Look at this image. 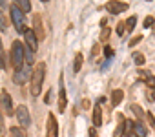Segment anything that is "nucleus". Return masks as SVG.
<instances>
[{"instance_id":"1","label":"nucleus","mask_w":155,"mask_h":137,"mask_svg":"<svg viewBox=\"0 0 155 137\" xmlns=\"http://www.w3.org/2000/svg\"><path fill=\"white\" fill-rule=\"evenodd\" d=\"M44 75H46V64L40 62L37 66V70L33 72V77H31V86H29V92L31 95H38L40 93V88H42V82H44Z\"/></svg>"},{"instance_id":"11","label":"nucleus","mask_w":155,"mask_h":137,"mask_svg":"<svg viewBox=\"0 0 155 137\" xmlns=\"http://www.w3.org/2000/svg\"><path fill=\"white\" fill-rule=\"evenodd\" d=\"M106 9L110 13H113V15H119V13H122V11L128 9V4L126 2H108L106 4Z\"/></svg>"},{"instance_id":"18","label":"nucleus","mask_w":155,"mask_h":137,"mask_svg":"<svg viewBox=\"0 0 155 137\" xmlns=\"http://www.w3.org/2000/svg\"><path fill=\"white\" fill-rule=\"evenodd\" d=\"M24 58H26V62H28V66H31L33 62H35V58H33V51L26 46L24 48Z\"/></svg>"},{"instance_id":"8","label":"nucleus","mask_w":155,"mask_h":137,"mask_svg":"<svg viewBox=\"0 0 155 137\" xmlns=\"http://www.w3.org/2000/svg\"><path fill=\"white\" fill-rule=\"evenodd\" d=\"M46 137H58V122L53 113L48 115V135Z\"/></svg>"},{"instance_id":"23","label":"nucleus","mask_w":155,"mask_h":137,"mask_svg":"<svg viewBox=\"0 0 155 137\" xmlns=\"http://www.w3.org/2000/svg\"><path fill=\"white\" fill-rule=\"evenodd\" d=\"M0 29H2V31L8 29V18H6V15L2 11H0Z\"/></svg>"},{"instance_id":"28","label":"nucleus","mask_w":155,"mask_h":137,"mask_svg":"<svg viewBox=\"0 0 155 137\" xmlns=\"http://www.w3.org/2000/svg\"><path fill=\"white\" fill-rule=\"evenodd\" d=\"M142 40V35H137V37H133L131 40H130V46H135V44H139Z\"/></svg>"},{"instance_id":"22","label":"nucleus","mask_w":155,"mask_h":137,"mask_svg":"<svg viewBox=\"0 0 155 137\" xmlns=\"http://www.w3.org/2000/svg\"><path fill=\"white\" fill-rule=\"evenodd\" d=\"M0 70H6V55H4L2 40H0Z\"/></svg>"},{"instance_id":"5","label":"nucleus","mask_w":155,"mask_h":137,"mask_svg":"<svg viewBox=\"0 0 155 137\" xmlns=\"http://www.w3.org/2000/svg\"><path fill=\"white\" fill-rule=\"evenodd\" d=\"M15 115H17V121H18V124H20V126H29V124H31L29 110H28L24 104H20V106L15 110Z\"/></svg>"},{"instance_id":"24","label":"nucleus","mask_w":155,"mask_h":137,"mask_svg":"<svg viewBox=\"0 0 155 137\" xmlns=\"http://www.w3.org/2000/svg\"><path fill=\"white\" fill-rule=\"evenodd\" d=\"M135 24H137V17H130V20L126 22V29H128V33L135 28Z\"/></svg>"},{"instance_id":"3","label":"nucleus","mask_w":155,"mask_h":137,"mask_svg":"<svg viewBox=\"0 0 155 137\" xmlns=\"http://www.w3.org/2000/svg\"><path fill=\"white\" fill-rule=\"evenodd\" d=\"M26 13L15 4V6H11V20H13V24H15V28H17V31L18 33H22L24 35V31H26V28H24V17Z\"/></svg>"},{"instance_id":"2","label":"nucleus","mask_w":155,"mask_h":137,"mask_svg":"<svg viewBox=\"0 0 155 137\" xmlns=\"http://www.w3.org/2000/svg\"><path fill=\"white\" fill-rule=\"evenodd\" d=\"M24 48H26V44H22L20 40H15L11 46V60L17 70L24 66Z\"/></svg>"},{"instance_id":"33","label":"nucleus","mask_w":155,"mask_h":137,"mask_svg":"<svg viewBox=\"0 0 155 137\" xmlns=\"http://www.w3.org/2000/svg\"><path fill=\"white\" fill-rule=\"evenodd\" d=\"M90 137H99V133H97V128H90Z\"/></svg>"},{"instance_id":"29","label":"nucleus","mask_w":155,"mask_h":137,"mask_svg":"<svg viewBox=\"0 0 155 137\" xmlns=\"http://www.w3.org/2000/svg\"><path fill=\"white\" fill-rule=\"evenodd\" d=\"M51 95H53V90H49V92L46 93V97H44V102H46V104H49V102H51Z\"/></svg>"},{"instance_id":"12","label":"nucleus","mask_w":155,"mask_h":137,"mask_svg":"<svg viewBox=\"0 0 155 137\" xmlns=\"http://www.w3.org/2000/svg\"><path fill=\"white\" fill-rule=\"evenodd\" d=\"M133 135L135 137H146L148 135V130H146V126H144V122H133Z\"/></svg>"},{"instance_id":"17","label":"nucleus","mask_w":155,"mask_h":137,"mask_svg":"<svg viewBox=\"0 0 155 137\" xmlns=\"http://www.w3.org/2000/svg\"><path fill=\"white\" fill-rule=\"evenodd\" d=\"M131 60H133V62H135L137 66H142V64L146 62V57H144V55H142L140 51H135V53L131 55Z\"/></svg>"},{"instance_id":"4","label":"nucleus","mask_w":155,"mask_h":137,"mask_svg":"<svg viewBox=\"0 0 155 137\" xmlns=\"http://www.w3.org/2000/svg\"><path fill=\"white\" fill-rule=\"evenodd\" d=\"M31 77H33V72H31V68L26 64V66L18 68V70L15 72V75H13V82L22 86V84H26L28 81H31Z\"/></svg>"},{"instance_id":"30","label":"nucleus","mask_w":155,"mask_h":137,"mask_svg":"<svg viewBox=\"0 0 155 137\" xmlns=\"http://www.w3.org/2000/svg\"><path fill=\"white\" fill-rule=\"evenodd\" d=\"M146 84H148L151 90H155V77H150V79L146 81Z\"/></svg>"},{"instance_id":"19","label":"nucleus","mask_w":155,"mask_h":137,"mask_svg":"<svg viewBox=\"0 0 155 137\" xmlns=\"http://www.w3.org/2000/svg\"><path fill=\"white\" fill-rule=\"evenodd\" d=\"M131 110H133V113L137 115V119H139V122H142V117H146V113L137 106V104H131Z\"/></svg>"},{"instance_id":"15","label":"nucleus","mask_w":155,"mask_h":137,"mask_svg":"<svg viewBox=\"0 0 155 137\" xmlns=\"http://www.w3.org/2000/svg\"><path fill=\"white\" fill-rule=\"evenodd\" d=\"M93 124H95V128L102 124V110L99 104H95V108H93Z\"/></svg>"},{"instance_id":"13","label":"nucleus","mask_w":155,"mask_h":137,"mask_svg":"<svg viewBox=\"0 0 155 137\" xmlns=\"http://www.w3.org/2000/svg\"><path fill=\"white\" fill-rule=\"evenodd\" d=\"M117 119H119V126L115 128L113 137H122L124 135V130H126V119H124V115H119Z\"/></svg>"},{"instance_id":"6","label":"nucleus","mask_w":155,"mask_h":137,"mask_svg":"<svg viewBox=\"0 0 155 137\" xmlns=\"http://www.w3.org/2000/svg\"><path fill=\"white\" fill-rule=\"evenodd\" d=\"M0 106H2L4 113L11 115V112H13V99H11V95L6 90H2V93H0Z\"/></svg>"},{"instance_id":"14","label":"nucleus","mask_w":155,"mask_h":137,"mask_svg":"<svg viewBox=\"0 0 155 137\" xmlns=\"http://www.w3.org/2000/svg\"><path fill=\"white\" fill-rule=\"evenodd\" d=\"M122 99H124V92L122 90H113V93H111V106H119L122 102Z\"/></svg>"},{"instance_id":"10","label":"nucleus","mask_w":155,"mask_h":137,"mask_svg":"<svg viewBox=\"0 0 155 137\" xmlns=\"http://www.w3.org/2000/svg\"><path fill=\"white\" fill-rule=\"evenodd\" d=\"M66 88H64V79H58V112L66 110Z\"/></svg>"},{"instance_id":"16","label":"nucleus","mask_w":155,"mask_h":137,"mask_svg":"<svg viewBox=\"0 0 155 137\" xmlns=\"http://www.w3.org/2000/svg\"><path fill=\"white\" fill-rule=\"evenodd\" d=\"M82 68V53H77L75 55V62H73V73H79Z\"/></svg>"},{"instance_id":"21","label":"nucleus","mask_w":155,"mask_h":137,"mask_svg":"<svg viewBox=\"0 0 155 137\" xmlns=\"http://www.w3.org/2000/svg\"><path fill=\"white\" fill-rule=\"evenodd\" d=\"M11 137H26V132L18 126H13L11 128Z\"/></svg>"},{"instance_id":"27","label":"nucleus","mask_w":155,"mask_h":137,"mask_svg":"<svg viewBox=\"0 0 155 137\" xmlns=\"http://www.w3.org/2000/svg\"><path fill=\"white\" fill-rule=\"evenodd\" d=\"M104 55H106L108 60H111V57H113V49H111L110 46H106V48H104Z\"/></svg>"},{"instance_id":"7","label":"nucleus","mask_w":155,"mask_h":137,"mask_svg":"<svg viewBox=\"0 0 155 137\" xmlns=\"http://www.w3.org/2000/svg\"><path fill=\"white\" fill-rule=\"evenodd\" d=\"M24 38H26V46H28L31 51H37V48H38V38H37L35 31L26 28V31H24Z\"/></svg>"},{"instance_id":"9","label":"nucleus","mask_w":155,"mask_h":137,"mask_svg":"<svg viewBox=\"0 0 155 137\" xmlns=\"http://www.w3.org/2000/svg\"><path fill=\"white\" fill-rule=\"evenodd\" d=\"M33 31H35V35H37L38 40H44L46 33H44V26H42V18H40V15H35V17H33Z\"/></svg>"},{"instance_id":"32","label":"nucleus","mask_w":155,"mask_h":137,"mask_svg":"<svg viewBox=\"0 0 155 137\" xmlns=\"http://www.w3.org/2000/svg\"><path fill=\"white\" fill-rule=\"evenodd\" d=\"M151 24H153V17H148V18L144 20V28H150Z\"/></svg>"},{"instance_id":"25","label":"nucleus","mask_w":155,"mask_h":137,"mask_svg":"<svg viewBox=\"0 0 155 137\" xmlns=\"http://www.w3.org/2000/svg\"><path fill=\"white\" fill-rule=\"evenodd\" d=\"M146 119H148V122H150V126H151V128L155 130V115H153L151 112H148V113H146Z\"/></svg>"},{"instance_id":"26","label":"nucleus","mask_w":155,"mask_h":137,"mask_svg":"<svg viewBox=\"0 0 155 137\" xmlns=\"http://www.w3.org/2000/svg\"><path fill=\"white\" fill-rule=\"evenodd\" d=\"M124 29H126V24H124V22H119V24H117V35L122 37V35H124Z\"/></svg>"},{"instance_id":"31","label":"nucleus","mask_w":155,"mask_h":137,"mask_svg":"<svg viewBox=\"0 0 155 137\" xmlns=\"http://www.w3.org/2000/svg\"><path fill=\"white\" fill-rule=\"evenodd\" d=\"M108 37H110V29H108V28H104V29H102V35H101V38H102V40H106Z\"/></svg>"},{"instance_id":"20","label":"nucleus","mask_w":155,"mask_h":137,"mask_svg":"<svg viewBox=\"0 0 155 137\" xmlns=\"http://www.w3.org/2000/svg\"><path fill=\"white\" fill-rule=\"evenodd\" d=\"M17 6L24 11V13H28V11H31V4L28 2V0H18V2H17Z\"/></svg>"}]
</instances>
